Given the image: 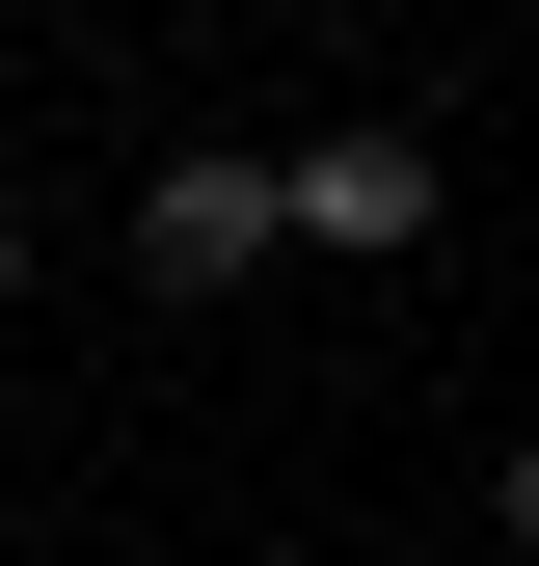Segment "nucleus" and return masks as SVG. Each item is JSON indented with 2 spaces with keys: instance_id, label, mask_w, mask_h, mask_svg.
Instances as JSON below:
<instances>
[{
  "instance_id": "1",
  "label": "nucleus",
  "mask_w": 539,
  "mask_h": 566,
  "mask_svg": "<svg viewBox=\"0 0 539 566\" xmlns=\"http://www.w3.org/2000/svg\"><path fill=\"white\" fill-rule=\"evenodd\" d=\"M135 243H162L189 297H243V270L297 243V163H162V189H135Z\"/></svg>"
},
{
  "instance_id": "3",
  "label": "nucleus",
  "mask_w": 539,
  "mask_h": 566,
  "mask_svg": "<svg viewBox=\"0 0 539 566\" xmlns=\"http://www.w3.org/2000/svg\"><path fill=\"white\" fill-rule=\"evenodd\" d=\"M512 566H539V459H512Z\"/></svg>"
},
{
  "instance_id": "2",
  "label": "nucleus",
  "mask_w": 539,
  "mask_h": 566,
  "mask_svg": "<svg viewBox=\"0 0 539 566\" xmlns=\"http://www.w3.org/2000/svg\"><path fill=\"white\" fill-rule=\"evenodd\" d=\"M297 243L404 270V243H432V135H324V163H297Z\"/></svg>"
},
{
  "instance_id": "4",
  "label": "nucleus",
  "mask_w": 539,
  "mask_h": 566,
  "mask_svg": "<svg viewBox=\"0 0 539 566\" xmlns=\"http://www.w3.org/2000/svg\"><path fill=\"white\" fill-rule=\"evenodd\" d=\"M0 324H28V243H0Z\"/></svg>"
}]
</instances>
